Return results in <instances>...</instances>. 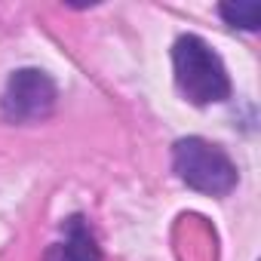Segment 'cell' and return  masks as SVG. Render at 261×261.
Segmentation results:
<instances>
[{
	"label": "cell",
	"mask_w": 261,
	"mask_h": 261,
	"mask_svg": "<svg viewBox=\"0 0 261 261\" xmlns=\"http://www.w3.org/2000/svg\"><path fill=\"white\" fill-rule=\"evenodd\" d=\"M172 169L175 175L200 191V194H209V197H224L237 188V166L233 160L212 142L200 139V136H191V139H181L175 142L172 148Z\"/></svg>",
	"instance_id": "obj_2"
},
{
	"label": "cell",
	"mask_w": 261,
	"mask_h": 261,
	"mask_svg": "<svg viewBox=\"0 0 261 261\" xmlns=\"http://www.w3.org/2000/svg\"><path fill=\"white\" fill-rule=\"evenodd\" d=\"M175 86L191 105H215L230 95V77L218 53L197 34H181L172 46Z\"/></svg>",
	"instance_id": "obj_1"
},
{
	"label": "cell",
	"mask_w": 261,
	"mask_h": 261,
	"mask_svg": "<svg viewBox=\"0 0 261 261\" xmlns=\"http://www.w3.org/2000/svg\"><path fill=\"white\" fill-rule=\"evenodd\" d=\"M59 89L53 77L40 68H22L16 71L0 95V108L4 117L13 123H40L56 111Z\"/></svg>",
	"instance_id": "obj_3"
},
{
	"label": "cell",
	"mask_w": 261,
	"mask_h": 261,
	"mask_svg": "<svg viewBox=\"0 0 261 261\" xmlns=\"http://www.w3.org/2000/svg\"><path fill=\"white\" fill-rule=\"evenodd\" d=\"M46 261H101V249L92 237V230L83 224V218H68L65 224V240L49 246Z\"/></svg>",
	"instance_id": "obj_4"
},
{
	"label": "cell",
	"mask_w": 261,
	"mask_h": 261,
	"mask_svg": "<svg viewBox=\"0 0 261 261\" xmlns=\"http://www.w3.org/2000/svg\"><path fill=\"white\" fill-rule=\"evenodd\" d=\"M221 19L233 28H246V31H255L258 22H261V7L258 4H224L218 7Z\"/></svg>",
	"instance_id": "obj_5"
}]
</instances>
